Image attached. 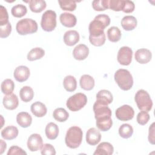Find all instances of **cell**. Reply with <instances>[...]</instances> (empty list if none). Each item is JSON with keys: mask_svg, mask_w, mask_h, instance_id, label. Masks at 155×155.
Returning a JSON list of instances; mask_svg holds the SVG:
<instances>
[{"mask_svg": "<svg viewBox=\"0 0 155 155\" xmlns=\"http://www.w3.org/2000/svg\"><path fill=\"white\" fill-rule=\"evenodd\" d=\"M108 105L98 100L93 105V111L96 119V125L102 131L109 130L112 125L111 110L108 107Z\"/></svg>", "mask_w": 155, "mask_h": 155, "instance_id": "cell-1", "label": "cell"}, {"mask_svg": "<svg viewBox=\"0 0 155 155\" xmlns=\"http://www.w3.org/2000/svg\"><path fill=\"white\" fill-rule=\"evenodd\" d=\"M110 17L105 14H100L95 16L89 24L90 36L98 37L105 33L104 29L110 25Z\"/></svg>", "mask_w": 155, "mask_h": 155, "instance_id": "cell-2", "label": "cell"}, {"mask_svg": "<svg viewBox=\"0 0 155 155\" xmlns=\"http://www.w3.org/2000/svg\"><path fill=\"white\" fill-rule=\"evenodd\" d=\"M83 133L82 129L78 126H73L68 128L66 133L65 142L66 145L71 148H78L82 143Z\"/></svg>", "mask_w": 155, "mask_h": 155, "instance_id": "cell-3", "label": "cell"}, {"mask_svg": "<svg viewBox=\"0 0 155 155\" xmlns=\"http://www.w3.org/2000/svg\"><path fill=\"white\" fill-rule=\"evenodd\" d=\"M114 78L119 87L122 90H129L133 87V76L130 72L126 69L120 68L117 70L114 73Z\"/></svg>", "mask_w": 155, "mask_h": 155, "instance_id": "cell-4", "label": "cell"}, {"mask_svg": "<svg viewBox=\"0 0 155 155\" xmlns=\"http://www.w3.org/2000/svg\"><path fill=\"white\" fill-rule=\"evenodd\" d=\"M134 100L140 110L148 112L151 110L153 101L147 91L143 89L138 90L135 94Z\"/></svg>", "mask_w": 155, "mask_h": 155, "instance_id": "cell-5", "label": "cell"}, {"mask_svg": "<svg viewBox=\"0 0 155 155\" xmlns=\"http://www.w3.org/2000/svg\"><path fill=\"white\" fill-rule=\"evenodd\" d=\"M37 22L31 18H24L19 21L16 25L17 32L21 35H27L38 31Z\"/></svg>", "mask_w": 155, "mask_h": 155, "instance_id": "cell-6", "label": "cell"}, {"mask_svg": "<svg viewBox=\"0 0 155 155\" xmlns=\"http://www.w3.org/2000/svg\"><path fill=\"white\" fill-rule=\"evenodd\" d=\"M87 103V97L82 93H77L70 96L67 101V108L72 111H78Z\"/></svg>", "mask_w": 155, "mask_h": 155, "instance_id": "cell-7", "label": "cell"}, {"mask_svg": "<svg viewBox=\"0 0 155 155\" xmlns=\"http://www.w3.org/2000/svg\"><path fill=\"white\" fill-rule=\"evenodd\" d=\"M41 26L43 30L52 31L56 27V13L54 11L48 10L45 11L41 18Z\"/></svg>", "mask_w": 155, "mask_h": 155, "instance_id": "cell-8", "label": "cell"}, {"mask_svg": "<svg viewBox=\"0 0 155 155\" xmlns=\"http://www.w3.org/2000/svg\"><path fill=\"white\" fill-rule=\"evenodd\" d=\"M115 115L117 119L121 121H127L133 118L134 111L131 106L124 105L116 109Z\"/></svg>", "mask_w": 155, "mask_h": 155, "instance_id": "cell-9", "label": "cell"}, {"mask_svg": "<svg viewBox=\"0 0 155 155\" xmlns=\"http://www.w3.org/2000/svg\"><path fill=\"white\" fill-rule=\"evenodd\" d=\"M133 58V50L127 46L122 47L118 51L117 60L123 65H128L131 64Z\"/></svg>", "mask_w": 155, "mask_h": 155, "instance_id": "cell-10", "label": "cell"}, {"mask_svg": "<svg viewBox=\"0 0 155 155\" xmlns=\"http://www.w3.org/2000/svg\"><path fill=\"white\" fill-rule=\"evenodd\" d=\"M27 145L30 151H37L41 150L43 146L42 138L39 134H32L29 136Z\"/></svg>", "mask_w": 155, "mask_h": 155, "instance_id": "cell-11", "label": "cell"}, {"mask_svg": "<svg viewBox=\"0 0 155 155\" xmlns=\"http://www.w3.org/2000/svg\"><path fill=\"white\" fill-rule=\"evenodd\" d=\"M30 71L27 66L20 65L17 67L13 73V76L16 81L19 82L26 81L30 76Z\"/></svg>", "mask_w": 155, "mask_h": 155, "instance_id": "cell-12", "label": "cell"}, {"mask_svg": "<svg viewBox=\"0 0 155 155\" xmlns=\"http://www.w3.org/2000/svg\"><path fill=\"white\" fill-rule=\"evenodd\" d=\"M152 58V53L148 49L140 48L138 49L135 54L134 58L136 61L141 64H145L149 62Z\"/></svg>", "mask_w": 155, "mask_h": 155, "instance_id": "cell-13", "label": "cell"}, {"mask_svg": "<svg viewBox=\"0 0 155 155\" xmlns=\"http://www.w3.org/2000/svg\"><path fill=\"white\" fill-rule=\"evenodd\" d=\"M101 139V134L96 128H90L86 133V142L90 145H97Z\"/></svg>", "mask_w": 155, "mask_h": 155, "instance_id": "cell-14", "label": "cell"}, {"mask_svg": "<svg viewBox=\"0 0 155 155\" xmlns=\"http://www.w3.org/2000/svg\"><path fill=\"white\" fill-rule=\"evenodd\" d=\"M89 54V48L85 44H79L76 46L73 51V58L78 61L85 59Z\"/></svg>", "mask_w": 155, "mask_h": 155, "instance_id": "cell-15", "label": "cell"}, {"mask_svg": "<svg viewBox=\"0 0 155 155\" xmlns=\"http://www.w3.org/2000/svg\"><path fill=\"white\" fill-rule=\"evenodd\" d=\"M2 104L6 109L10 110H15L18 107L19 104L18 98L13 93L6 95L3 98Z\"/></svg>", "mask_w": 155, "mask_h": 155, "instance_id": "cell-16", "label": "cell"}, {"mask_svg": "<svg viewBox=\"0 0 155 155\" xmlns=\"http://www.w3.org/2000/svg\"><path fill=\"white\" fill-rule=\"evenodd\" d=\"M59 20L64 26L68 28L73 27L77 22L76 17L74 15L67 12L61 13L59 16Z\"/></svg>", "mask_w": 155, "mask_h": 155, "instance_id": "cell-17", "label": "cell"}, {"mask_svg": "<svg viewBox=\"0 0 155 155\" xmlns=\"http://www.w3.org/2000/svg\"><path fill=\"white\" fill-rule=\"evenodd\" d=\"M64 42L68 46H73L79 41V34L76 30H68L64 35Z\"/></svg>", "mask_w": 155, "mask_h": 155, "instance_id": "cell-18", "label": "cell"}, {"mask_svg": "<svg viewBox=\"0 0 155 155\" xmlns=\"http://www.w3.org/2000/svg\"><path fill=\"white\" fill-rule=\"evenodd\" d=\"M32 114L37 117H42L44 116L47 112V108L45 104L39 101L33 103L30 107Z\"/></svg>", "mask_w": 155, "mask_h": 155, "instance_id": "cell-19", "label": "cell"}, {"mask_svg": "<svg viewBox=\"0 0 155 155\" xmlns=\"http://www.w3.org/2000/svg\"><path fill=\"white\" fill-rule=\"evenodd\" d=\"M114 152V148L113 145L107 142H103L99 144L97 147L94 155H111Z\"/></svg>", "mask_w": 155, "mask_h": 155, "instance_id": "cell-20", "label": "cell"}, {"mask_svg": "<svg viewBox=\"0 0 155 155\" xmlns=\"http://www.w3.org/2000/svg\"><path fill=\"white\" fill-rule=\"evenodd\" d=\"M16 122L21 127L27 128L31 124L32 117L27 112H20L16 116Z\"/></svg>", "mask_w": 155, "mask_h": 155, "instance_id": "cell-21", "label": "cell"}, {"mask_svg": "<svg viewBox=\"0 0 155 155\" xmlns=\"http://www.w3.org/2000/svg\"><path fill=\"white\" fill-rule=\"evenodd\" d=\"M137 24V19L133 16H125L121 20V25L126 31H131L134 30L136 27Z\"/></svg>", "mask_w": 155, "mask_h": 155, "instance_id": "cell-22", "label": "cell"}, {"mask_svg": "<svg viewBox=\"0 0 155 155\" xmlns=\"http://www.w3.org/2000/svg\"><path fill=\"white\" fill-rule=\"evenodd\" d=\"M19 133L18 129L13 125L7 126L4 128L1 133L2 137L5 140H12L17 137Z\"/></svg>", "mask_w": 155, "mask_h": 155, "instance_id": "cell-23", "label": "cell"}, {"mask_svg": "<svg viewBox=\"0 0 155 155\" xmlns=\"http://www.w3.org/2000/svg\"><path fill=\"white\" fill-rule=\"evenodd\" d=\"M79 84L82 89L86 91H90L94 88L95 82L91 76L89 74H84L80 78Z\"/></svg>", "mask_w": 155, "mask_h": 155, "instance_id": "cell-24", "label": "cell"}, {"mask_svg": "<svg viewBox=\"0 0 155 155\" xmlns=\"http://www.w3.org/2000/svg\"><path fill=\"white\" fill-rule=\"evenodd\" d=\"M45 132L46 137L48 139L54 140L57 138L59 134V127L56 124L50 122L46 125Z\"/></svg>", "mask_w": 155, "mask_h": 155, "instance_id": "cell-25", "label": "cell"}, {"mask_svg": "<svg viewBox=\"0 0 155 155\" xmlns=\"http://www.w3.org/2000/svg\"><path fill=\"white\" fill-rule=\"evenodd\" d=\"M21 99L24 102H28L31 101L34 96V91L29 86H24L19 91Z\"/></svg>", "mask_w": 155, "mask_h": 155, "instance_id": "cell-26", "label": "cell"}, {"mask_svg": "<svg viewBox=\"0 0 155 155\" xmlns=\"http://www.w3.org/2000/svg\"><path fill=\"white\" fill-rule=\"evenodd\" d=\"M28 3L30 10L34 13L42 12L47 6L45 1L43 0H31L28 1Z\"/></svg>", "mask_w": 155, "mask_h": 155, "instance_id": "cell-27", "label": "cell"}, {"mask_svg": "<svg viewBox=\"0 0 155 155\" xmlns=\"http://www.w3.org/2000/svg\"><path fill=\"white\" fill-rule=\"evenodd\" d=\"M63 85L67 91H74L77 87V82L75 78L71 75L65 76L63 81Z\"/></svg>", "mask_w": 155, "mask_h": 155, "instance_id": "cell-28", "label": "cell"}, {"mask_svg": "<svg viewBox=\"0 0 155 155\" xmlns=\"http://www.w3.org/2000/svg\"><path fill=\"white\" fill-rule=\"evenodd\" d=\"M107 37L112 42H118L121 38V31L117 27H111L107 30Z\"/></svg>", "mask_w": 155, "mask_h": 155, "instance_id": "cell-29", "label": "cell"}, {"mask_svg": "<svg viewBox=\"0 0 155 155\" xmlns=\"http://www.w3.org/2000/svg\"><path fill=\"white\" fill-rule=\"evenodd\" d=\"M45 54V51L41 47L32 48L27 54V58L29 61H34L41 59Z\"/></svg>", "mask_w": 155, "mask_h": 155, "instance_id": "cell-30", "label": "cell"}, {"mask_svg": "<svg viewBox=\"0 0 155 155\" xmlns=\"http://www.w3.org/2000/svg\"><path fill=\"white\" fill-rule=\"evenodd\" d=\"M96 100L102 101L109 105L113 102V97L110 91L107 90H101L96 94Z\"/></svg>", "mask_w": 155, "mask_h": 155, "instance_id": "cell-31", "label": "cell"}, {"mask_svg": "<svg viewBox=\"0 0 155 155\" xmlns=\"http://www.w3.org/2000/svg\"><path fill=\"white\" fill-rule=\"evenodd\" d=\"M53 116L54 119L57 121L63 122L68 119L69 114L64 108H58L54 110L53 113Z\"/></svg>", "mask_w": 155, "mask_h": 155, "instance_id": "cell-32", "label": "cell"}, {"mask_svg": "<svg viewBox=\"0 0 155 155\" xmlns=\"http://www.w3.org/2000/svg\"><path fill=\"white\" fill-rule=\"evenodd\" d=\"M133 128L132 126L128 124H124L121 125L119 128V136L124 139H128L133 135Z\"/></svg>", "mask_w": 155, "mask_h": 155, "instance_id": "cell-33", "label": "cell"}, {"mask_svg": "<svg viewBox=\"0 0 155 155\" xmlns=\"http://www.w3.org/2000/svg\"><path fill=\"white\" fill-rule=\"evenodd\" d=\"M1 91L3 94L6 95L10 94L14 90L15 84L10 79H6L2 81L1 85Z\"/></svg>", "mask_w": 155, "mask_h": 155, "instance_id": "cell-34", "label": "cell"}, {"mask_svg": "<svg viewBox=\"0 0 155 155\" xmlns=\"http://www.w3.org/2000/svg\"><path fill=\"white\" fill-rule=\"evenodd\" d=\"M27 9L25 5L19 4L14 5L11 10V13L13 16L15 18H21L26 15Z\"/></svg>", "mask_w": 155, "mask_h": 155, "instance_id": "cell-35", "label": "cell"}, {"mask_svg": "<svg viewBox=\"0 0 155 155\" xmlns=\"http://www.w3.org/2000/svg\"><path fill=\"white\" fill-rule=\"evenodd\" d=\"M60 7L63 10L73 12L76 8V1H58Z\"/></svg>", "mask_w": 155, "mask_h": 155, "instance_id": "cell-36", "label": "cell"}, {"mask_svg": "<svg viewBox=\"0 0 155 155\" xmlns=\"http://www.w3.org/2000/svg\"><path fill=\"white\" fill-rule=\"evenodd\" d=\"M109 0H94L92 2V7L96 11H104L108 8Z\"/></svg>", "mask_w": 155, "mask_h": 155, "instance_id": "cell-37", "label": "cell"}, {"mask_svg": "<svg viewBox=\"0 0 155 155\" xmlns=\"http://www.w3.org/2000/svg\"><path fill=\"white\" fill-rule=\"evenodd\" d=\"M124 6V0H110L108 3V8L115 11H122Z\"/></svg>", "mask_w": 155, "mask_h": 155, "instance_id": "cell-38", "label": "cell"}, {"mask_svg": "<svg viewBox=\"0 0 155 155\" xmlns=\"http://www.w3.org/2000/svg\"><path fill=\"white\" fill-rule=\"evenodd\" d=\"M150 116L147 111H141L137 114L136 120L139 125H144L148 123V122L150 120Z\"/></svg>", "mask_w": 155, "mask_h": 155, "instance_id": "cell-39", "label": "cell"}, {"mask_svg": "<svg viewBox=\"0 0 155 155\" xmlns=\"http://www.w3.org/2000/svg\"><path fill=\"white\" fill-rule=\"evenodd\" d=\"M105 40L106 38L105 33L98 37H92L89 36V41L90 43L96 47H101L103 45L105 42Z\"/></svg>", "mask_w": 155, "mask_h": 155, "instance_id": "cell-40", "label": "cell"}, {"mask_svg": "<svg viewBox=\"0 0 155 155\" xmlns=\"http://www.w3.org/2000/svg\"><path fill=\"white\" fill-rule=\"evenodd\" d=\"M41 153L42 155H55L56 152L54 147L50 143H45L41 149Z\"/></svg>", "mask_w": 155, "mask_h": 155, "instance_id": "cell-41", "label": "cell"}, {"mask_svg": "<svg viewBox=\"0 0 155 155\" xmlns=\"http://www.w3.org/2000/svg\"><path fill=\"white\" fill-rule=\"evenodd\" d=\"M0 26L4 25L8 22V15L7 9L3 6H0Z\"/></svg>", "mask_w": 155, "mask_h": 155, "instance_id": "cell-42", "label": "cell"}, {"mask_svg": "<svg viewBox=\"0 0 155 155\" xmlns=\"http://www.w3.org/2000/svg\"><path fill=\"white\" fill-rule=\"evenodd\" d=\"M12 31V25L8 22L7 24L0 26V37L1 38H5L8 37Z\"/></svg>", "mask_w": 155, "mask_h": 155, "instance_id": "cell-43", "label": "cell"}, {"mask_svg": "<svg viewBox=\"0 0 155 155\" xmlns=\"http://www.w3.org/2000/svg\"><path fill=\"white\" fill-rule=\"evenodd\" d=\"M22 155V154H27V153L23 150L21 148H20L19 147H18L16 145H13L12 146L8 152H7V155Z\"/></svg>", "mask_w": 155, "mask_h": 155, "instance_id": "cell-44", "label": "cell"}, {"mask_svg": "<svg viewBox=\"0 0 155 155\" xmlns=\"http://www.w3.org/2000/svg\"><path fill=\"white\" fill-rule=\"evenodd\" d=\"M134 8H135V5L133 1H128V0L124 1V6L122 10V11L124 13H131L134 11Z\"/></svg>", "mask_w": 155, "mask_h": 155, "instance_id": "cell-45", "label": "cell"}, {"mask_svg": "<svg viewBox=\"0 0 155 155\" xmlns=\"http://www.w3.org/2000/svg\"><path fill=\"white\" fill-rule=\"evenodd\" d=\"M155 123L153 122L149 127V131H148V141L149 142L152 144L154 145L155 143V134H154V130H155Z\"/></svg>", "mask_w": 155, "mask_h": 155, "instance_id": "cell-46", "label": "cell"}, {"mask_svg": "<svg viewBox=\"0 0 155 155\" xmlns=\"http://www.w3.org/2000/svg\"><path fill=\"white\" fill-rule=\"evenodd\" d=\"M0 142H1V148H0V154H2L4 151L5 150L6 148H7V144L2 139L0 140Z\"/></svg>", "mask_w": 155, "mask_h": 155, "instance_id": "cell-47", "label": "cell"}]
</instances>
